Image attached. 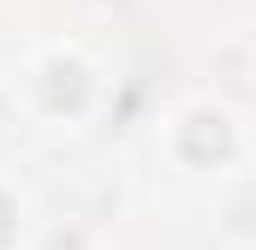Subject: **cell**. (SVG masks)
<instances>
[{
    "label": "cell",
    "instance_id": "cell-1",
    "mask_svg": "<svg viewBox=\"0 0 256 250\" xmlns=\"http://www.w3.org/2000/svg\"><path fill=\"white\" fill-rule=\"evenodd\" d=\"M179 149H185V161H196V167H220L232 155V125L220 120V114H191L185 131H179Z\"/></svg>",
    "mask_w": 256,
    "mask_h": 250
},
{
    "label": "cell",
    "instance_id": "cell-2",
    "mask_svg": "<svg viewBox=\"0 0 256 250\" xmlns=\"http://www.w3.org/2000/svg\"><path fill=\"white\" fill-rule=\"evenodd\" d=\"M84 96H90L84 66L78 60H48V72H42V102H48L54 114H66V108H78Z\"/></svg>",
    "mask_w": 256,
    "mask_h": 250
},
{
    "label": "cell",
    "instance_id": "cell-3",
    "mask_svg": "<svg viewBox=\"0 0 256 250\" xmlns=\"http://www.w3.org/2000/svg\"><path fill=\"white\" fill-rule=\"evenodd\" d=\"M12 232H18V208H12V196L0 190V250L12 244Z\"/></svg>",
    "mask_w": 256,
    "mask_h": 250
}]
</instances>
